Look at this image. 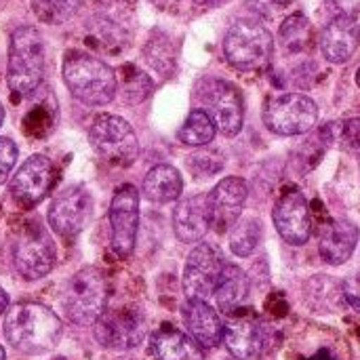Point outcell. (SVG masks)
Segmentation results:
<instances>
[{
    "mask_svg": "<svg viewBox=\"0 0 360 360\" xmlns=\"http://www.w3.org/2000/svg\"><path fill=\"white\" fill-rule=\"evenodd\" d=\"M224 344L236 360H255L264 350V329L253 316H232L224 327Z\"/></svg>",
    "mask_w": 360,
    "mask_h": 360,
    "instance_id": "cell-20",
    "label": "cell"
},
{
    "mask_svg": "<svg viewBox=\"0 0 360 360\" xmlns=\"http://www.w3.org/2000/svg\"><path fill=\"white\" fill-rule=\"evenodd\" d=\"M93 327H95V340L110 350L137 348L148 331L146 316L135 304L105 308Z\"/></svg>",
    "mask_w": 360,
    "mask_h": 360,
    "instance_id": "cell-10",
    "label": "cell"
},
{
    "mask_svg": "<svg viewBox=\"0 0 360 360\" xmlns=\"http://www.w3.org/2000/svg\"><path fill=\"white\" fill-rule=\"evenodd\" d=\"M8 308H11V306H8V295H6V291L0 287V314H4Z\"/></svg>",
    "mask_w": 360,
    "mask_h": 360,
    "instance_id": "cell-35",
    "label": "cell"
},
{
    "mask_svg": "<svg viewBox=\"0 0 360 360\" xmlns=\"http://www.w3.org/2000/svg\"><path fill=\"white\" fill-rule=\"evenodd\" d=\"M211 228L209 196L194 194L177 202L173 211V230L181 243H200Z\"/></svg>",
    "mask_w": 360,
    "mask_h": 360,
    "instance_id": "cell-17",
    "label": "cell"
},
{
    "mask_svg": "<svg viewBox=\"0 0 360 360\" xmlns=\"http://www.w3.org/2000/svg\"><path fill=\"white\" fill-rule=\"evenodd\" d=\"M356 82L360 84V70H359V74H356Z\"/></svg>",
    "mask_w": 360,
    "mask_h": 360,
    "instance_id": "cell-41",
    "label": "cell"
},
{
    "mask_svg": "<svg viewBox=\"0 0 360 360\" xmlns=\"http://www.w3.org/2000/svg\"><path fill=\"white\" fill-rule=\"evenodd\" d=\"M110 245L114 255L129 257L135 249L139 230V192L131 184H122L110 205Z\"/></svg>",
    "mask_w": 360,
    "mask_h": 360,
    "instance_id": "cell-11",
    "label": "cell"
},
{
    "mask_svg": "<svg viewBox=\"0 0 360 360\" xmlns=\"http://www.w3.org/2000/svg\"><path fill=\"white\" fill-rule=\"evenodd\" d=\"M198 110L207 112L217 131L226 137H236L245 122V99L236 84L221 78H205L196 86Z\"/></svg>",
    "mask_w": 360,
    "mask_h": 360,
    "instance_id": "cell-6",
    "label": "cell"
},
{
    "mask_svg": "<svg viewBox=\"0 0 360 360\" xmlns=\"http://www.w3.org/2000/svg\"><path fill=\"white\" fill-rule=\"evenodd\" d=\"M2 122H4V108H2V103H0V127H2Z\"/></svg>",
    "mask_w": 360,
    "mask_h": 360,
    "instance_id": "cell-39",
    "label": "cell"
},
{
    "mask_svg": "<svg viewBox=\"0 0 360 360\" xmlns=\"http://www.w3.org/2000/svg\"><path fill=\"white\" fill-rule=\"evenodd\" d=\"M89 141L95 154L112 167H129L139 154L133 127L116 114H99L89 129Z\"/></svg>",
    "mask_w": 360,
    "mask_h": 360,
    "instance_id": "cell-7",
    "label": "cell"
},
{
    "mask_svg": "<svg viewBox=\"0 0 360 360\" xmlns=\"http://www.w3.org/2000/svg\"><path fill=\"white\" fill-rule=\"evenodd\" d=\"M259 236H262V224L255 217L238 219V224L230 232V249H232V253H236L238 257L251 255L259 245Z\"/></svg>",
    "mask_w": 360,
    "mask_h": 360,
    "instance_id": "cell-27",
    "label": "cell"
},
{
    "mask_svg": "<svg viewBox=\"0 0 360 360\" xmlns=\"http://www.w3.org/2000/svg\"><path fill=\"white\" fill-rule=\"evenodd\" d=\"M55 184V165L46 156H30L11 179V196L23 209L38 205Z\"/></svg>",
    "mask_w": 360,
    "mask_h": 360,
    "instance_id": "cell-14",
    "label": "cell"
},
{
    "mask_svg": "<svg viewBox=\"0 0 360 360\" xmlns=\"http://www.w3.org/2000/svg\"><path fill=\"white\" fill-rule=\"evenodd\" d=\"M310 360H335V359H333V356H331L329 352H325V350H323V352L314 354V356H312V359H310Z\"/></svg>",
    "mask_w": 360,
    "mask_h": 360,
    "instance_id": "cell-37",
    "label": "cell"
},
{
    "mask_svg": "<svg viewBox=\"0 0 360 360\" xmlns=\"http://www.w3.org/2000/svg\"><path fill=\"white\" fill-rule=\"evenodd\" d=\"M82 6V0H32L36 17L44 23L59 25L70 21Z\"/></svg>",
    "mask_w": 360,
    "mask_h": 360,
    "instance_id": "cell-28",
    "label": "cell"
},
{
    "mask_svg": "<svg viewBox=\"0 0 360 360\" xmlns=\"http://www.w3.org/2000/svg\"><path fill=\"white\" fill-rule=\"evenodd\" d=\"M0 360H4V348L0 346Z\"/></svg>",
    "mask_w": 360,
    "mask_h": 360,
    "instance_id": "cell-40",
    "label": "cell"
},
{
    "mask_svg": "<svg viewBox=\"0 0 360 360\" xmlns=\"http://www.w3.org/2000/svg\"><path fill=\"white\" fill-rule=\"evenodd\" d=\"M146 59L154 70L162 74H169L175 65V53L171 51L167 38H152L146 46Z\"/></svg>",
    "mask_w": 360,
    "mask_h": 360,
    "instance_id": "cell-30",
    "label": "cell"
},
{
    "mask_svg": "<svg viewBox=\"0 0 360 360\" xmlns=\"http://www.w3.org/2000/svg\"><path fill=\"white\" fill-rule=\"evenodd\" d=\"M150 354L154 360H205L202 348L173 327H162L150 338Z\"/></svg>",
    "mask_w": 360,
    "mask_h": 360,
    "instance_id": "cell-22",
    "label": "cell"
},
{
    "mask_svg": "<svg viewBox=\"0 0 360 360\" xmlns=\"http://www.w3.org/2000/svg\"><path fill=\"white\" fill-rule=\"evenodd\" d=\"M224 268H226V262L217 253L215 247L207 243L196 245L192 253L188 255L186 268H184V291L188 300L207 302L209 297H213Z\"/></svg>",
    "mask_w": 360,
    "mask_h": 360,
    "instance_id": "cell-13",
    "label": "cell"
},
{
    "mask_svg": "<svg viewBox=\"0 0 360 360\" xmlns=\"http://www.w3.org/2000/svg\"><path fill=\"white\" fill-rule=\"evenodd\" d=\"M268 2H272V4H276V6H287V4H291L293 0H268Z\"/></svg>",
    "mask_w": 360,
    "mask_h": 360,
    "instance_id": "cell-38",
    "label": "cell"
},
{
    "mask_svg": "<svg viewBox=\"0 0 360 360\" xmlns=\"http://www.w3.org/2000/svg\"><path fill=\"white\" fill-rule=\"evenodd\" d=\"M249 196L247 181L240 177L221 179L209 194V211H211V228L215 232L232 230L238 224V217L245 209Z\"/></svg>",
    "mask_w": 360,
    "mask_h": 360,
    "instance_id": "cell-16",
    "label": "cell"
},
{
    "mask_svg": "<svg viewBox=\"0 0 360 360\" xmlns=\"http://www.w3.org/2000/svg\"><path fill=\"white\" fill-rule=\"evenodd\" d=\"M356 245H359V228L348 219H335L323 230L319 249H321V257L327 264L342 266L352 257Z\"/></svg>",
    "mask_w": 360,
    "mask_h": 360,
    "instance_id": "cell-21",
    "label": "cell"
},
{
    "mask_svg": "<svg viewBox=\"0 0 360 360\" xmlns=\"http://www.w3.org/2000/svg\"><path fill=\"white\" fill-rule=\"evenodd\" d=\"M335 17H356L360 13V0H325Z\"/></svg>",
    "mask_w": 360,
    "mask_h": 360,
    "instance_id": "cell-34",
    "label": "cell"
},
{
    "mask_svg": "<svg viewBox=\"0 0 360 360\" xmlns=\"http://www.w3.org/2000/svg\"><path fill=\"white\" fill-rule=\"evenodd\" d=\"M213 297L217 300V306L224 314H234L247 302L249 283H247V276L243 274V270L238 266L226 264Z\"/></svg>",
    "mask_w": 360,
    "mask_h": 360,
    "instance_id": "cell-24",
    "label": "cell"
},
{
    "mask_svg": "<svg viewBox=\"0 0 360 360\" xmlns=\"http://www.w3.org/2000/svg\"><path fill=\"white\" fill-rule=\"evenodd\" d=\"M63 308L68 321L80 327L95 325L108 308V285L97 268L78 270L65 285Z\"/></svg>",
    "mask_w": 360,
    "mask_h": 360,
    "instance_id": "cell-5",
    "label": "cell"
},
{
    "mask_svg": "<svg viewBox=\"0 0 360 360\" xmlns=\"http://www.w3.org/2000/svg\"><path fill=\"white\" fill-rule=\"evenodd\" d=\"M184 179L181 173L171 165H156L143 177V196L156 205L173 202L181 196Z\"/></svg>",
    "mask_w": 360,
    "mask_h": 360,
    "instance_id": "cell-23",
    "label": "cell"
},
{
    "mask_svg": "<svg viewBox=\"0 0 360 360\" xmlns=\"http://www.w3.org/2000/svg\"><path fill=\"white\" fill-rule=\"evenodd\" d=\"M17 156H19V150H17L15 141L8 137H0V186L11 177Z\"/></svg>",
    "mask_w": 360,
    "mask_h": 360,
    "instance_id": "cell-32",
    "label": "cell"
},
{
    "mask_svg": "<svg viewBox=\"0 0 360 360\" xmlns=\"http://www.w3.org/2000/svg\"><path fill=\"white\" fill-rule=\"evenodd\" d=\"M184 323L188 335L205 350H211L224 342V323L207 302L188 300L184 306Z\"/></svg>",
    "mask_w": 360,
    "mask_h": 360,
    "instance_id": "cell-19",
    "label": "cell"
},
{
    "mask_svg": "<svg viewBox=\"0 0 360 360\" xmlns=\"http://www.w3.org/2000/svg\"><path fill=\"white\" fill-rule=\"evenodd\" d=\"M342 289H344V300L350 304V308L354 312L360 314V270H356L354 274H350L342 283Z\"/></svg>",
    "mask_w": 360,
    "mask_h": 360,
    "instance_id": "cell-33",
    "label": "cell"
},
{
    "mask_svg": "<svg viewBox=\"0 0 360 360\" xmlns=\"http://www.w3.org/2000/svg\"><path fill=\"white\" fill-rule=\"evenodd\" d=\"M359 44L360 23L356 17H333L321 34V51L331 63H346Z\"/></svg>",
    "mask_w": 360,
    "mask_h": 360,
    "instance_id": "cell-18",
    "label": "cell"
},
{
    "mask_svg": "<svg viewBox=\"0 0 360 360\" xmlns=\"http://www.w3.org/2000/svg\"><path fill=\"white\" fill-rule=\"evenodd\" d=\"M319 120L316 103L302 93L270 97L264 105V124L276 135H302L314 129Z\"/></svg>",
    "mask_w": 360,
    "mask_h": 360,
    "instance_id": "cell-9",
    "label": "cell"
},
{
    "mask_svg": "<svg viewBox=\"0 0 360 360\" xmlns=\"http://www.w3.org/2000/svg\"><path fill=\"white\" fill-rule=\"evenodd\" d=\"M274 55V38L266 25L253 19L236 21L224 38V57L243 72L262 70Z\"/></svg>",
    "mask_w": 360,
    "mask_h": 360,
    "instance_id": "cell-4",
    "label": "cell"
},
{
    "mask_svg": "<svg viewBox=\"0 0 360 360\" xmlns=\"http://www.w3.org/2000/svg\"><path fill=\"white\" fill-rule=\"evenodd\" d=\"M46 51L42 34L32 25H21L11 34L6 82L19 95H32L44 78Z\"/></svg>",
    "mask_w": 360,
    "mask_h": 360,
    "instance_id": "cell-3",
    "label": "cell"
},
{
    "mask_svg": "<svg viewBox=\"0 0 360 360\" xmlns=\"http://www.w3.org/2000/svg\"><path fill=\"white\" fill-rule=\"evenodd\" d=\"M124 76L120 84V93L124 103H141L150 93H152V80L146 72L133 68V65H124Z\"/></svg>",
    "mask_w": 360,
    "mask_h": 360,
    "instance_id": "cell-29",
    "label": "cell"
},
{
    "mask_svg": "<svg viewBox=\"0 0 360 360\" xmlns=\"http://www.w3.org/2000/svg\"><path fill=\"white\" fill-rule=\"evenodd\" d=\"M217 133V127L215 122L211 120V116L202 110H192L186 118V122L181 124L177 137L181 143L186 146H192V148H200V146H207L213 141Z\"/></svg>",
    "mask_w": 360,
    "mask_h": 360,
    "instance_id": "cell-26",
    "label": "cell"
},
{
    "mask_svg": "<svg viewBox=\"0 0 360 360\" xmlns=\"http://www.w3.org/2000/svg\"><path fill=\"white\" fill-rule=\"evenodd\" d=\"M57 259V247L46 228L38 221H25L13 243V262L21 278L40 281L53 268Z\"/></svg>",
    "mask_w": 360,
    "mask_h": 360,
    "instance_id": "cell-8",
    "label": "cell"
},
{
    "mask_svg": "<svg viewBox=\"0 0 360 360\" xmlns=\"http://www.w3.org/2000/svg\"><path fill=\"white\" fill-rule=\"evenodd\" d=\"M91 215H93V198L89 190L82 186H72L55 196V200L49 207L46 219L57 236L70 240L76 238L86 228Z\"/></svg>",
    "mask_w": 360,
    "mask_h": 360,
    "instance_id": "cell-12",
    "label": "cell"
},
{
    "mask_svg": "<svg viewBox=\"0 0 360 360\" xmlns=\"http://www.w3.org/2000/svg\"><path fill=\"white\" fill-rule=\"evenodd\" d=\"M198 4H205V6H219V4H224V2H228V0H196Z\"/></svg>",
    "mask_w": 360,
    "mask_h": 360,
    "instance_id": "cell-36",
    "label": "cell"
},
{
    "mask_svg": "<svg viewBox=\"0 0 360 360\" xmlns=\"http://www.w3.org/2000/svg\"><path fill=\"white\" fill-rule=\"evenodd\" d=\"M310 40H312V25H310V21L306 19L304 13L289 15L283 21V25L278 30V42L287 53L308 51Z\"/></svg>",
    "mask_w": 360,
    "mask_h": 360,
    "instance_id": "cell-25",
    "label": "cell"
},
{
    "mask_svg": "<svg viewBox=\"0 0 360 360\" xmlns=\"http://www.w3.org/2000/svg\"><path fill=\"white\" fill-rule=\"evenodd\" d=\"M63 333L59 316L42 304L19 302L6 310L4 335L21 354L38 356L51 352Z\"/></svg>",
    "mask_w": 360,
    "mask_h": 360,
    "instance_id": "cell-1",
    "label": "cell"
},
{
    "mask_svg": "<svg viewBox=\"0 0 360 360\" xmlns=\"http://www.w3.org/2000/svg\"><path fill=\"white\" fill-rule=\"evenodd\" d=\"M338 139L348 154L360 156V118H348V120L340 122Z\"/></svg>",
    "mask_w": 360,
    "mask_h": 360,
    "instance_id": "cell-31",
    "label": "cell"
},
{
    "mask_svg": "<svg viewBox=\"0 0 360 360\" xmlns=\"http://www.w3.org/2000/svg\"><path fill=\"white\" fill-rule=\"evenodd\" d=\"M61 76L68 91L84 105H105L118 93L116 72L84 51H70L63 57Z\"/></svg>",
    "mask_w": 360,
    "mask_h": 360,
    "instance_id": "cell-2",
    "label": "cell"
},
{
    "mask_svg": "<svg viewBox=\"0 0 360 360\" xmlns=\"http://www.w3.org/2000/svg\"><path fill=\"white\" fill-rule=\"evenodd\" d=\"M272 219L276 226V232L283 236L285 243L293 247H302L310 240L312 234V217L308 200L302 192L291 190L276 202L272 211Z\"/></svg>",
    "mask_w": 360,
    "mask_h": 360,
    "instance_id": "cell-15",
    "label": "cell"
}]
</instances>
